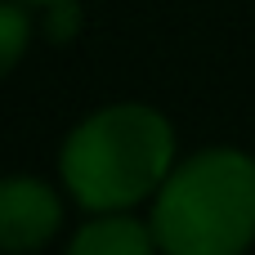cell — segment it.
I'll return each mask as SVG.
<instances>
[{
	"label": "cell",
	"mask_w": 255,
	"mask_h": 255,
	"mask_svg": "<svg viewBox=\"0 0 255 255\" xmlns=\"http://www.w3.org/2000/svg\"><path fill=\"white\" fill-rule=\"evenodd\" d=\"M81 27V13H76V0H58V4H45V31L49 40H72Z\"/></svg>",
	"instance_id": "cell-6"
},
{
	"label": "cell",
	"mask_w": 255,
	"mask_h": 255,
	"mask_svg": "<svg viewBox=\"0 0 255 255\" xmlns=\"http://www.w3.org/2000/svg\"><path fill=\"white\" fill-rule=\"evenodd\" d=\"M31 31H36V18H31V4L27 0H4L0 4V67L13 72L31 45Z\"/></svg>",
	"instance_id": "cell-5"
},
{
	"label": "cell",
	"mask_w": 255,
	"mask_h": 255,
	"mask_svg": "<svg viewBox=\"0 0 255 255\" xmlns=\"http://www.w3.org/2000/svg\"><path fill=\"white\" fill-rule=\"evenodd\" d=\"M63 229V193L36 175H9L0 184V247L27 255L54 242Z\"/></svg>",
	"instance_id": "cell-3"
},
{
	"label": "cell",
	"mask_w": 255,
	"mask_h": 255,
	"mask_svg": "<svg viewBox=\"0 0 255 255\" xmlns=\"http://www.w3.org/2000/svg\"><path fill=\"white\" fill-rule=\"evenodd\" d=\"M31 9H45V4H58V0H27Z\"/></svg>",
	"instance_id": "cell-7"
},
{
	"label": "cell",
	"mask_w": 255,
	"mask_h": 255,
	"mask_svg": "<svg viewBox=\"0 0 255 255\" xmlns=\"http://www.w3.org/2000/svg\"><path fill=\"white\" fill-rule=\"evenodd\" d=\"M148 220L161 255H247L255 247V157L233 143L179 157Z\"/></svg>",
	"instance_id": "cell-2"
},
{
	"label": "cell",
	"mask_w": 255,
	"mask_h": 255,
	"mask_svg": "<svg viewBox=\"0 0 255 255\" xmlns=\"http://www.w3.org/2000/svg\"><path fill=\"white\" fill-rule=\"evenodd\" d=\"M63 255H161L152 220L130 211H94L67 242Z\"/></svg>",
	"instance_id": "cell-4"
},
{
	"label": "cell",
	"mask_w": 255,
	"mask_h": 255,
	"mask_svg": "<svg viewBox=\"0 0 255 255\" xmlns=\"http://www.w3.org/2000/svg\"><path fill=\"white\" fill-rule=\"evenodd\" d=\"M179 161L175 126L152 103H108L81 117L58 148V179L81 211L152 202Z\"/></svg>",
	"instance_id": "cell-1"
}]
</instances>
